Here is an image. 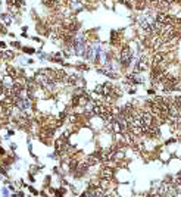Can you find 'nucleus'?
Instances as JSON below:
<instances>
[{
    "label": "nucleus",
    "mask_w": 181,
    "mask_h": 197,
    "mask_svg": "<svg viewBox=\"0 0 181 197\" xmlns=\"http://www.w3.org/2000/svg\"><path fill=\"white\" fill-rule=\"evenodd\" d=\"M13 3H16V6H22L24 4V0H13Z\"/></svg>",
    "instance_id": "0eeeda50"
},
{
    "label": "nucleus",
    "mask_w": 181,
    "mask_h": 197,
    "mask_svg": "<svg viewBox=\"0 0 181 197\" xmlns=\"http://www.w3.org/2000/svg\"><path fill=\"white\" fill-rule=\"evenodd\" d=\"M131 56H133V53H131L130 47L128 46H124L122 50H121V63L124 66H128L130 62H131Z\"/></svg>",
    "instance_id": "f257e3e1"
},
{
    "label": "nucleus",
    "mask_w": 181,
    "mask_h": 197,
    "mask_svg": "<svg viewBox=\"0 0 181 197\" xmlns=\"http://www.w3.org/2000/svg\"><path fill=\"white\" fill-rule=\"evenodd\" d=\"M84 162L87 163V166H93V165H96V163L99 162V158H97V156H89Z\"/></svg>",
    "instance_id": "20e7f679"
},
{
    "label": "nucleus",
    "mask_w": 181,
    "mask_h": 197,
    "mask_svg": "<svg viewBox=\"0 0 181 197\" xmlns=\"http://www.w3.org/2000/svg\"><path fill=\"white\" fill-rule=\"evenodd\" d=\"M147 66H149V65H147V59H146V57H143V59L138 62V65L136 66V72H138V71L141 72V71L147 69Z\"/></svg>",
    "instance_id": "7ed1b4c3"
},
{
    "label": "nucleus",
    "mask_w": 181,
    "mask_h": 197,
    "mask_svg": "<svg viewBox=\"0 0 181 197\" xmlns=\"http://www.w3.org/2000/svg\"><path fill=\"white\" fill-rule=\"evenodd\" d=\"M1 19H3V21H4L6 24H9V22H10V19L7 18V15H1Z\"/></svg>",
    "instance_id": "423d86ee"
},
{
    "label": "nucleus",
    "mask_w": 181,
    "mask_h": 197,
    "mask_svg": "<svg viewBox=\"0 0 181 197\" xmlns=\"http://www.w3.org/2000/svg\"><path fill=\"white\" fill-rule=\"evenodd\" d=\"M3 57L4 59H12L13 57V52H4L3 53Z\"/></svg>",
    "instance_id": "39448f33"
},
{
    "label": "nucleus",
    "mask_w": 181,
    "mask_h": 197,
    "mask_svg": "<svg viewBox=\"0 0 181 197\" xmlns=\"http://www.w3.org/2000/svg\"><path fill=\"white\" fill-rule=\"evenodd\" d=\"M177 102H178V105L181 106V97H177Z\"/></svg>",
    "instance_id": "6e6552de"
},
{
    "label": "nucleus",
    "mask_w": 181,
    "mask_h": 197,
    "mask_svg": "<svg viewBox=\"0 0 181 197\" xmlns=\"http://www.w3.org/2000/svg\"><path fill=\"white\" fill-rule=\"evenodd\" d=\"M100 178L102 180H106V181H110L113 178V169L109 168V166H105L100 172Z\"/></svg>",
    "instance_id": "f03ea898"
}]
</instances>
